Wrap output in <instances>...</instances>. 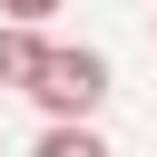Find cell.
Instances as JSON below:
<instances>
[{
  "label": "cell",
  "mask_w": 157,
  "mask_h": 157,
  "mask_svg": "<svg viewBox=\"0 0 157 157\" xmlns=\"http://www.w3.org/2000/svg\"><path fill=\"white\" fill-rule=\"evenodd\" d=\"M29 157H118V147L98 137V118H39V137H29Z\"/></svg>",
  "instance_id": "cell-3"
},
{
  "label": "cell",
  "mask_w": 157,
  "mask_h": 157,
  "mask_svg": "<svg viewBox=\"0 0 157 157\" xmlns=\"http://www.w3.org/2000/svg\"><path fill=\"white\" fill-rule=\"evenodd\" d=\"M49 49H59V39H49L39 20H0V88H29V78L49 69Z\"/></svg>",
  "instance_id": "cell-2"
},
{
  "label": "cell",
  "mask_w": 157,
  "mask_h": 157,
  "mask_svg": "<svg viewBox=\"0 0 157 157\" xmlns=\"http://www.w3.org/2000/svg\"><path fill=\"white\" fill-rule=\"evenodd\" d=\"M108 88H118V69H108V49H49V69L29 78V108L39 118H98L108 108Z\"/></svg>",
  "instance_id": "cell-1"
},
{
  "label": "cell",
  "mask_w": 157,
  "mask_h": 157,
  "mask_svg": "<svg viewBox=\"0 0 157 157\" xmlns=\"http://www.w3.org/2000/svg\"><path fill=\"white\" fill-rule=\"evenodd\" d=\"M59 10H69V0H0V20H39V29H49Z\"/></svg>",
  "instance_id": "cell-4"
}]
</instances>
